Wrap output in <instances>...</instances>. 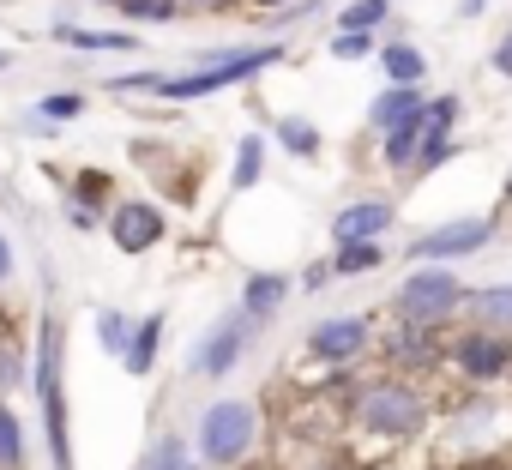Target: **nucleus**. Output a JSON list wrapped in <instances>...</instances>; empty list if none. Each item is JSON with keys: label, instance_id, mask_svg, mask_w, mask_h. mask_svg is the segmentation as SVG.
Returning a JSON list of instances; mask_svg holds the SVG:
<instances>
[{"label": "nucleus", "instance_id": "nucleus-11", "mask_svg": "<svg viewBox=\"0 0 512 470\" xmlns=\"http://www.w3.org/2000/svg\"><path fill=\"white\" fill-rule=\"evenodd\" d=\"M380 362H386V374H410V380H422V374L446 368V332L392 320L386 338H380Z\"/></svg>", "mask_w": 512, "mask_h": 470}, {"label": "nucleus", "instance_id": "nucleus-21", "mask_svg": "<svg viewBox=\"0 0 512 470\" xmlns=\"http://www.w3.org/2000/svg\"><path fill=\"white\" fill-rule=\"evenodd\" d=\"M392 254H386V242H350V248H338L326 266H332V278H368V272H380Z\"/></svg>", "mask_w": 512, "mask_h": 470}, {"label": "nucleus", "instance_id": "nucleus-48", "mask_svg": "<svg viewBox=\"0 0 512 470\" xmlns=\"http://www.w3.org/2000/svg\"><path fill=\"white\" fill-rule=\"evenodd\" d=\"M97 7H115V13H121V0H97Z\"/></svg>", "mask_w": 512, "mask_h": 470}, {"label": "nucleus", "instance_id": "nucleus-40", "mask_svg": "<svg viewBox=\"0 0 512 470\" xmlns=\"http://www.w3.org/2000/svg\"><path fill=\"white\" fill-rule=\"evenodd\" d=\"M67 223H73L79 235H97V211H85V205H67Z\"/></svg>", "mask_w": 512, "mask_h": 470}, {"label": "nucleus", "instance_id": "nucleus-1", "mask_svg": "<svg viewBox=\"0 0 512 470\" xmlns=\"http://www.w3.org/2000/svg\"><path fill=\"white\" fill-rule=\"evenodd\" d=\"M350 422H356V434H368V440L404 446V440H422V434H428L434 398H428L422 380L380 368V374H362V386H356V398H350Z\"/></svg>", "mask_w": 512, "mask_h": 470}, {"label": "nucleus", "instance_id": "nucleus-15", "mask_svg": "<svg viewBox=\"0 0 512 470\" xmlns=\"http://www.w3.org/2000/svg\"><path fill=\"white\" fill-rule=\"evenodd\" d=\"M290 296H296L290 272H247V278H241V302H235V308H241L253 326H272V320H278V308H284Z\"/></svg>", "mask_w": 512, "mask_h": 470}, {"label": "nucleus", "instance_id": "nucleus-12", "mask_svg": "<svg viewBox=\"0 0 512 470\" xmlns=\"http://www.w3.org/2000/svg\"><path fill=\"white\" fill-rule=\"evenodd\" d=\"M103 229H109V242H115L121 254H151L163 235H169V217H163V205H157V199L127 193V199H115V205H109Z\"/></svg>", "mask_w": 512, "mask_h": 470}, {"label": "nucleus", "instance_id": "nucleus-36", "mask_svg": "<svg viewBox=\"0 0 512 470\" xmlns=\"http://www.w3.org/2000/svg\"><path fill=\"white\" fill-rule=\"evenodd\" d=\"M320 7H326V0H296V7H284V13H272V19H266V31H272V37H278V31H296V25H308Z\"/></svg>", "mask_w": 512, "mask_h": 470}, {"label": "nucleus", "instance_id": "nucleus-18", "mask_svg": "<svg viewBox=\"0 0 512 470\" xmlns=\"http://www.w3.org/2000/svg\"><path fill=\"white\" fill-rule=\"evenodd\" d=\"M163 332H169V314H163V308H157V314H145V320L133 326V344H127V356H121V368H127L133 380H151V374H157Z\"/></svg>", "mask_w": 512, "mask_h": 470}, {"label": "nucleus", "instance_id": "nucleus-28", "mask_svg": "<svg viewBox=\"0 0 512 470\" xmlns=\"http://www.w3.org/2000/svg\"><path fill=\"white\" fill-rule=\"evenodd\" d=\"M187 7L181 0H121V19L127 25H145V31H163V25H175Z\"/></svg>", "mask_w": 512, "mask_h": 470}, {"label": "nucleus", "instance_id": "nucleus-31", "mask_svg": "<svg viewBox=\"0 0 512 470\" xmlns=\"http://www.w3.org/2000/svg\"><path fill=\"white\" fill-rule=\"evenodd\" d=\"M452 157H458V139H422V151H416V163H410V181H422V175L446 169Z\"/></svg>", "mask_w": 512, "mask_h": 470}, {"label": "nucleus", "instance_id": "nucleus-19", "mask_svg": "<svg viewBox=\"0 0 512 470\" xmlns=\"http://www.w3.org/2000/svg\"><path fill=\"white\" fill-rule=\"evenodd\" d=\"M374 61H380V73H386V85H422V79H428V55H422L410 37H386Z\"/></svg>", "mask_w": 512, "mask_h": 470}, {"label": "nucleus", "instance_id": "nucleus-3", "mask_svg": "<svg viewBox=\"0 0 512 470\" xmlns=\"http://www.w3.org/2000/svg\"><path fill=\"white\" fill-rule=\"evenodd\" d=\"M31 386H37V410H43V434H49V464H55V470H73V422H67V326H61V314H43V326H37V368H31Z\"/></svg>", "mask_w": 512, "mask_h": 470}, {"label": "nucleus", "instance_id": "nucleus-17", "mask_svg": "<svg viewBox=\"0 0 512 470\" xmlns=\"http://www.w3.org/2000/svg\"><path fill=\"white\" fill-rule=\"evenodd\" d=\"M49 43L79 49V55H133L139 31H85V25H49Z\"/></svg>", "mask_w": 512, "mask_h": 470}, {"label": "nucleus", "instance_id": "nucleus-27", "mask_svg": "<svg viewBox=\"0 0 512 470\" xmlns=\"http://www.w3.org/2000/svg\"><path fill=\"white\" fill-rule=\"evenodd\" d=\"M91 326H97V344H103L109 356H127V344H133V326H139V320H133L127 308H97V314H91Z\"/></svg>", "mask_w": 512, "mask_h": 470}, {"label": "nucleus", "instance_id": "nucleus-33", "mask_svg": "<svg viewBox=\"0 0 512 470\" xmlns=\"http://www.w3.org/2000/svg\"><path fill=\"white\" fill-rule=\"evenodd\" d=\"M31 380V368H25V350L13 344V338H0V398H7V392H19Z\"/></svg>", "mask_w": 512, "mask_h": 470}, {"label": "nucleus", "instance_id": "nucleus-20", "mask_svg": "<svg viewBox=\"0 0 512 470\" xmlns=\"http://www.w3.org/2000/svg\"><path fill=\"white\" fill-rule=\"evenodd\" d=\"M272 133H278V145H284L296 163H314V157L326 151V133H320L308 115H278V127H272Z\"/></svg>", "mask_w": 512, "mask_h": 470}, {"label": "nucleus", "instance_id": "nucleus-30", "mask_svg": "<svg viewBox=\"0 0 512 470\" xmlns=\"http://www.w3.org/2000/svg\"><path fill=\"white\" fill-rule=\"evenodd\" d=\"M31 115H43L49 127H73L85 115V91H49V97L31 103Z\"/></svg>", "mask_w": 512, "mask_h": 470}, {"label": "nucleus", "instance_id": "nucleus-2", "mask_svg": "<svg viewBox=\"0 0 512 470\" xmlns=\"http://www.w3.org/2000/svg\"><path fill=\"white\" fill-rule=\"evenodd\" d=\"M290 61V43L284 37H266V43H229V49H205L193 55L187 73H169L163 79V103H199V97H217V91H235L247 79H260L266 67Z\"/></svg>", "mask_w": 512, "mask_h": 470}, {"label": "nucleus", "instance_id": "nucleus-25", "mask_svg": "<svg viewBox=\"0 0 512 470\" xmlns=\"http://www.w3.org/2000/svg\"><path fill=\"white\" fill-rule=\"evenodd\" d=\"M31 464V446H25V422L19 410L0 398V470H25Z\"/></svg>", "mask_w": 512, "mask_h": 470}, {"label": "nucleus", "instance_id": "nucleus-42", "mask_svg": "<svg viewBox=\"0 0 512 470\" xmlns=\"http://www.w3.org/2000/svg\"><path fill=\"white\" fill-rule=\"evenodd\" d=\"M241 7H253V13H266V19H272V13H284V7H296V0H241Z\"/></svg>", "mask_w": 512, "mask_h": 470}, {"label": "nucleus", "instance_id": "nucleus-41", "mask_svg": "<svg viewBox=\"0 0 512 470\" xmlns=\"http://www.w3.org/2000/svg\"><path fill=\"white\" fill-rule=\"evenodd\" d=\"M326 284H332V266H326V260H314V266L302 272V290H326Z\"/></svg>", "mask_w": 512, "mask_h": 470}, {"label": "nucleus", "instance_id": "nucleus-9", "mask_svg": "<svg viewBox=\"0 0 512 470\" xmlns=\"http://www.w3.org/2000/svg\"><path fill=\"white\" fill-rule=\"evenodd\" d=\"M368 350H374V314H326V320H314L308 338H302V356L320 362L326 374L362 368Z\"/></svg>", "mask_w": 512, "mask_h": 470}, {"label": "nucleus", "instance_id": "nucleus-35", "mask_svg": "<svg viewBox=\"0 0 512 470\" xmlns=\"http://www.w3.org/2000/svg\"><path fill=\"white\" fill-rule=\"evenodd\" d=\"M368 55H380V37H344V31H332V61H368Z\"/></svg>", "mask_w": 512, "mask_h": 470}, {"label": "nucleus", "instance_id": "nucleus-26", "mask_svg": "<svg viewBox=\"0 0 512 470\" xmlns=\"http://www.w3.org/2000/svg\"><path fill=\"white\" fill-rule=\"evenodd\" d=\"M458 121H464V97H458V91H440V97H428V109H422V139H452Z\"/></svg>", "mask_w": 512, "mask_h": 470}, {"label": "nucleus", "instance_id": "nucleus-39", "mask_svg": "<svg viewBox=\"0 0 512 470\" xmlns=\"http://www.w3.org/2000/svg\"><path fill=\"white\" fill-rule=\"evenodd\" d=\"M187 13H205V19H217V13H229V7H241V0H181Z\"/></svg>", "mask_w": 512, "mask_h": 470}, {"label": "nucleus", "instance_id": "nucleus-24", "mask_svg": "<svg viewBox=\"0 0 512 470\" xmlns=\"http://www.w3.org/2000/svg\"><path fill=\"white\" fill-rule=\"evenodd\" d=\"M392 19V0H350V7L338 13V31L344 37H380Z\"/></svg>", "mask_w": 512, "mask_h": 470}, {"label": "nucleus", "instance_id": "nucleus-38", "mask_svg": "<svg viewBox=\"0 0 512 470\" xmlns=\"http://www.w3.org/2000/svg\"><path fill=\"white\" fill-rule=\"evenodd\" d=\"M488 67H494L500 79H512V31H506V37L494 43V55H488Z\"/></svg>", "mask_w": 512, "mask_h": 470}, {"label": "nucleus", "instance_id": "nucleus-10", "mask_svg": "<svg viewBox=\"0 0 512 470\" xmlns=\"http://www.w3.org/2000/svg\"><path fill=\"white\" fill-rule=\"evenodd\" d=\"M446 368L464 380V386H494V380H512V344L506 338H494V332H458V338H446Z\"/></svg>", "mask_w": 512, "mask_h": 470}, {"label": "nucleus", "instance_id": "nucleus-46", "mask_svg": "<svg viewBox=\"0 0 512 470\" xmlns=\"http://www.w3.org/2000/svg\"><path fill=\"white\" fill-rule=\"evenodd\" d=\"M500 211H512V169H506V181H500Z\"/></svg>", "mask_w": 512, "mask_h": 470}, {"label": "nucleus", "instance_id": "nucleus-4", "mask_svg": "<svg viewBox=\"0 0 512 470\" xmlns=\"http://www.w3.org/2000/svg\"><path fill=\"white\" fill-rule=\"evenodd\" d=\"M260 452V404L253 398H211L193 416V458L205 470H247Z\"/></svg>", "mask_w": 512, "mask_h": 470}, {"label": "nucleus", "instance_id": "nucleus-37", "mask_svg": "<svg viewBox=\"0 0 512 470\" xmlns=\"http://www.w3.org/2000/svg\"><path fill=\"white\" fill-rule=\"evenodd\" d=\"M13 272H19V254H13V235L0 229V290L13 284Z\"/></svg>", "mask_w": 512, "mask_h": 470}, {"label": "nucleus", "instance_id": "nucleus-32", "mask_svg": "<svg viewBox=\"0 0 512 470\" xmlns=\"http://www.w3.org/2000/svg\"><path fill=\"white\" fill-rule=\"evenodd\" d=\"M97 199H109V175H103V169H79V175H73V187H67V205L97 211Z\"/></svg>", "mask_w": 512, "mask_h": 470}, {"label": "nucleus", "instance_id": "nucleus-44", "mask_svg": "<svg viewBox=\"0 0 512 470\" xmlns=\"http://www.w3.org/2000/svg\"><path fill=\"white\" fill-rule=\"evenodd\" d=\"M458 470H512L506 458H476V464H458Z\"/></svg>", "mask_w": 512, "mask_h": 470}, {"label": "nucleus", "instance_id": "nucleus-8", "mask_svg": "<svg viewBox=\"0 0 512 470\" xmlns=\"http://www.w3.org/2000/svg\"><path fill=\"white\" fill-rule=\"evenodd\" d=\"M506 434H512V410H506L500 398L470 392V398H458V404H452L446 446H458V452H464V464H476V458H500Z\"/></svg>", "mask_w": 512, "mask_h": 470}, {"label": "nucleus", "instance_id": "nucleus-7", "mask_svg": "<svg viewBox=\"0 0 512 470\" xmlns=\"http://www.w3.org/2000/svg\"><path fill=\"white\" fill-rule=\"evenodd\" d=\"M494 235H500V211H488V217H452V223H434V229L410 235L404 260L410 266H458V260L482 254Z\"/></svg>", "mask_w": 512, "mask_h": 470}, {"label": "nucleus", "instance_id": "nucleus-14", "mask_svg": "<svg viewBox=\"0 0 512 470\" xmlns=\"http://www.w3.org/2000/svg\"><path fill=\"white\" fill-rule=\"evenodd\" d=\"M422 109H428V91H422V85H380L374 103H368V127L386 139V133H398V127H416Z\"/></svg>", "mask_w": 512, "mask_h": 470}, {"label": "nucleus", "instance_id": "nucleus-43", "mask_svg": "<svg viewBox=\"0 0 512 470\" xmlns=\"http://www.w3.org/2000/svg\"><path fill=\"white\" fill-rule=\"evenodd\" d=\"M494 7V0H458V19H482Z\"/></svg>", "mask_w": 512, "mask_h": 470}, {"label": "nucleus", "instance_id": "nucleus-34", "mask_svg": "<svg viewBox=\"0 0 512 470\" xmlns=\"http://www.w3.org/2000/svg\"><path fill=\"white\" fill-rule=\"evenodd\" d=\"M163 79H169V73L139 67V73H115V79H109V91H121V97H157V91H163Z\"/></svg>", "mask_w": 512, "mask_h": 470}, {"label": "nucleus", "instance_id": "nucleus-6", "mask_svg": "<svg viewBox=\"0 0 512 470\" xmlns=\"http://www.w3.org/2000/svg\"><path fill=\"white\" fill-rule=\"evenodd\" d=\"M266 326H253L241 308H223L199 338H193V350H187V380H229L235 368H241V356H247V344L260 338Z\"/></svg>", "mask_w": 512, "mask_h": 470}, {"label": "nucleus", "instance_id": "nucleus-47", "mask_svg": "<svg viewBox=\"0 0 512 470\" xmlns=\"http://www.w3.org/2000/svg\"><path fill=\"white\" fill-rule=\"evenodd\" d=\"M13 61H19V55H13V49H0V73H13Z\"/></svg>", "mask_w": 512, "mask_h": 470}, {"label": "nucleus", "instance_id": "nucleus-45", "mask_svg": "<svg viewBox=\"0 0 512 470\" xmlns=\"http://www.w3.org/2000/svg\"><path fill=\"white\" fill-rule=\"evenodd\" d=\"M308 470H356L350 458H320V464H308Z\"/></svg>", "mask_w": 512, "mask_h": 470}, {"label": "nucleus", "instance_id": "nucleus-5", "mask_svg": "<svg viewBox=\"0 0 512 470\" xmlns=\"http://www.w3.org/2000/svg\"><path fill=\"white\" fill-rule=\"evenodd\" d=\"M464 278L452 272V266H410V278L392 290V302H386V314L392 320H404V326H434V332H446L458 314H464Z\"/></svg>", "mask_w": 512, "mask_h": 470}, {"label": "nucleus", "instance_id": "nucleus-29", "mask_svg": "<svg viewBox=\"0 0 512 470\" xmlns=\"http://www.w3.org/2000/svg\"><path fill=\"white\" fill-rule=\"evenodd\" d=\"M416 151H422V121H416V127H398V133H386V139H380V163H386V169H398V175H410Z\"/></svg>", "mask_w": 512, "mask_h": 470}, {"label": "nucleus", "instance_id": "nucleus-23", "mask_svg": "<svg viewBox=\"0 0 512 470\" xmlns=\"http://www.w3.org/2000/svg\"><path fill=\"white\" fill-rule=\"evenodd\" d=\"M260 175H266V139H260V133H241L235 163H229V187L247 193V187H260Z\"/></svg>", "mask_w": 512, "mask_h": 470}, {"label": "nucleus", "instance_id": "nucleus-13", "mask_svg": "<svg viewBox=\"0 0 512 470\" xmlns=\"http://www.w3.org/2000/svg\"><path fill=\"white\" fill-rule=\"evenodd\" d=\"M392 223H398V205L386 193H368V199H356V205H344L332 217V242L338 248H350V242H386Z\"/></svg>", "mask_w": 512, "mask_h": 470}, {"label": "nucleus", "instance_id": "nucleus-22", "mask_svg": "<svg viewBox=\"0 0 512 470\" xmlns=\"http://www.w3.org/2000/svg\"><path fill=\"white\" fill-rule=\"evenodd\" d=\"M193 464V440L187 434H157L139 458H133V470H187Z\"/></svg>", "mask_w": 512, "mask_h": 470}, {"label": "nucleus", "instance_id": "nucleus-16", "mask_svg": "<svg viewBox=\"0 0 512 470\" xmlns=\"http://www.w3.org/2000/svg\"><path fill=\"white\" fill-rule=\"evenodd\" d=\"M464 326L470 332H494L512 344V284H482L464 296Z\"/></svg>", "mask_w": 512, "mask_h": 470}]
</instances>
